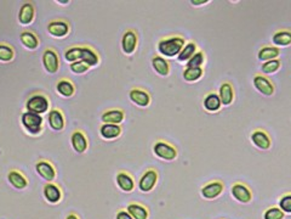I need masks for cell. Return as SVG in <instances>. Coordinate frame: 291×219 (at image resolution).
<instances>
[{"mask_svg":"<svg viewBox=\"0 0 291 219\" xmlns=\"http://www.w3.org/2000/svg\"><path fill=\"white\" fill-rule=\"evenodd\" d=\"M186 45L185 38L181 36H172L168 38H163L158 43V51L161 56L165 57H173L178 56L183 46Z\"/></svg>","mask_w":291,"mask_h":219,"instance_id":"1","label":"cell"},{"mask_svg":"<svg viewBox=\"0 0 291 219\" xmlns=\"http://www.w3.org/2000/svg\"><path fill=\"white\" fill-rule=\"evenodd\" d=\"M22 126L32 135H36L43 129V117L33 112H24L21 117Z\"/></svg>","mask_w":291,"mask_h":219,"instance_id":"2","label":"cell"},{"mask_svg":"<svg viewBox=\"0 0 291 219\" xmlns=\"http://www.w3.org/2000/svg\"><path fill=\"white\" fill-rule=\"evenodd\" d=\"M49 107H50V101H49L48 97L43 94L32 95L26 102L27 111L40 114V116L49 111Z\"/></svg>","mask_w":291,"mask_h":219,"instance_id":"3","label":"cell"},{"mask_svg":"<svg viewBox=\"0 0 291 219\" xmlns=\"http://www.w3.org/2000/svg\"><path fill=\"white\" fill-rule=\"evenodd\" d=\"M153 152L156 157H159L160 160L164 161H173L176 160L178 156L177 148L171 145V144L163 140H159L154 144Z\"/></svg>","mask_w":291,"mask_h":219,"instance_id":"4","label":"cell"},{"mask_svg":"<svg viewBox=\"0 0 291 219\" xmlns=\"http://www.w3.org/2000/svg\"><path fill=\"white\" fill-rule=\"evenodd\" d=\"M253 84L258 92L265 96H272L275 91V87L272 80L261 73H256L253 78Z\"/></svg>","mask_w":291,"mask_h":219,"instance_id":"5","label":"cell"},{"mask_svg":"<svg viewBox=\"0 0 291 219\" xmlns=\"http://www.w3.org/2000/svg\"><path fill=\"white\" fill-rule=\"evenodd\" d=\"M231 194L240 203H249L253 200V191L246 184L236 182L231 187Z\"/></svg>","mask_w":291,"mask_h":219,"instance_id":"6","label":"cell"},{"mask_svg":"<svg viewBox=\"0 0 291 219\" xmlns=\"http://www.w3.org/2000/svg\"><path fill=\"white\" fill-rule=\"evenodd\" d=\"M224 184L222 180H212L203 185L200 189V194L206 200H215L223 192Z\"/></svg>","mask_w":291,"mask_h":219,"instance_id":"7","label":"cell"},{"mask_svg":"<svg viewBox=\"0 0 291 219\" xmlns=\"http://www.w3.org/2000/svg\"><path fill=\"white\" fill-rule=\"evenodd\" d=\"M250 139L254 145L257 148H260V150L267 151L272 147V139H271L270 134L266 130H263V129L257 128L253 130Z\"/></svg>","mask_w":291,"mask_h":219,"instance_id":"8","label":"cell"},{"mask_svg":"<svg viewBox=\"0 0 291 219\" xmlns=\"http://www.w3.org/2000/svg\"><path fill=\"white\" fill-rule=\"evenodd\" d=\"M158 182V172L155 169H148L143 173L138 182V189L142 192H151Z\"/></svg>","mask_w":291,"mask_h":219,"instance_id":"9","label":"cell"},{"mask_svg":"<svg viewBox=\"0 0 291 219\" xmlns=\"http://www.w3.org/2000/svg\"><path fill=\"white\" fill-rule=\"evenodd\" d=\"M43 66L45 68L46 72L56 73L60 67V60H58V55L55 50L52 49H46L43 54Z\"/></svg>","mask_w":291,"mask_h":219,"instance_id":"10","label":"cell"},{"mask_svg":"<svg viewBox=\"0 0 291 219\" xmlns=\"http://www.w3.org/2000/svg\"><path fill=\"white\" fill-rule=\"evenodd\" d=\"M137 34H136L133 29H128V31L124 33L123 38H121V49H123L124 54L131 55V54L135 53L136 48H137Z\"/></svg>","mask_w":291,"mask_h":219,"instance_id":"11","label":"cell"},{"mask_svg":"<svg viewBox=\"0 0 291 219\" xmlns=\"http://www.w3.org/2000/svg\"><path fill=\"white\" fill-rule=\"evenodd\" d=\"M129 97H130L131 102L140 107H147L151 104V95L148 91L141 89V88H134L129 92Z\"/></svg>","mask_w":291,"mask_h":219,"instance_id":"12","label":"cell"},{"mask_svg":"<svg viewBox=\"0 0 291 219\" xmlns=\"http://www.w3.org/2000/svg\"><path fill=\"white\" fill-rule=\"evenodd\" d=\"M36 173L40 175L43 179H45L46 182H51L56 177V170L53 168V165L51 164L48 161H39L35 165Z\"/></svg>","mask_w":291,"mask_h":219,"instance_id":"13","label":"cell"},{"mask_svg":"<svg viewBox=\"0 0 291 219\" xmlns=\"http://www.w3.org/2000/svg\"><path fill=\"white\" fill-rule=\"evenodd\" d=\"M70 144L73 146V150L77 153H84L87 150V139L85 134L80 130L73 131L72 136H70Z\"/></svg>","mask_w":291,"mask_h":219,"instance_id":"14","label":"cell"},{"mask_svg":"<svg viewBox=\"0 0 291 219\" xmlns=\"http://www.w3.org/2000/svg\"><path fill=\"white\" fill-rule=\"evenodd\" d=\"M125 119V113L120 109H112L104 112L101 116V121L104 124H120Z\"/></svg>","mask_w":291,"mask_h":219,"instance_id":"15","label":"cell"},{"mask_svg":"<svg viewBox=\"0 0 291 219\" xmlns=\"http://www.w3.org/2000/svg\"><path fill=\"white\" fill-rule=\"evenodd\" d=\"M219 96L223 106H229L234 101V88L231 82H223L220 85Z\"/></svg>","mask_w":291,"mask_h":219,"instance_id":"16","label":"cell"},{"mask_svg":"<svg viewBox=\"0 0 291 219\" xmlns=\"http://www.w3.org/2000/svg\"><path fill=\"white\" fill-rule=\"evenodd\" d=\"M203 106L207 112H211V113L219 112L222 107L219 94H216L215 91L207 92L204 97V101H203Z\"/></svg>","mask_w":291,"mask_h":219,"instance_id":"17","label":"cell"},{"mask_svg":"<svg viewBox=\"0 0 291 219\" xmlns=\"http://www.w3.org/2000/svg\"><path fill=\"white\" fill-rule=\"evenodd\" d=\"M48 32L55 38H63L69 33V24L65 21H52L49 23Z\"/></svg>","mask_w":291,"mask_h":219,"instance_id":"18","label":"cell"},{"mask_svg":"<svg viewBox=\"0 0 291 219\" xmlns=\"http://www.w3.org/2000/svg\"><path fill=\"white\" fill-rule=\"evenodd\" d=\"M34 16H35V9H34L33 4L32 2H24L18 12L19 23L23 24V26L31 24L33 22Z\"/></svg>","mask_w":291,"mask_h":219,"instance_id":"19","label":"cell"},{"mask_svg":"<svg viewBox=\"0 0 291 219\" xmlns=\"http://www.w3.org/2000/svg\"><path fill=\"white\" fill-rule=\"evenodd\" d=\"M117 184L124 192H131L135 189V182L128 172H119L117 174Z\"/></svg>","mask_w":291,"mask_h":219,"instance_id":"20","label":"cell"},{"mask_svg":"<svg viewBox=\"0 0 291 219\" xmlns=\"http://www.w3.org/2000/svg\"><path fill=\"white\" fill-rule=\"evenodd\" d=\"M79 61H83L90 67H92V66H96L100 62V57L92 49L79 46Z\"/></svg>","mask_w":291,"mask_h":219,"instance_id":"21","label":"cell"},{"mask_svg":"<svg viewBox=\"0 0 291 219\" xmlns=\"http://www.w3.org/2000/svg\"><path fill=\"white\" fill-rule=\"evenodd\" d=\"M280 55V49L277 46H270V45H263L262 48L258 50L257 58L262 62H267V61L275 60L278 58V56Z\"/></svg>","mask_w":291,"mask_h":219,"instance_id":"22","label":"cell"},{"mask_svg":"<svg viewBox=\"0 0 291 219\" xmlns=\"http://www.w3.org/2000/svg\"><path fill=\"white\" fill-rule=\"evenodd\" d=\"M100 134L103 139L107 140H113L120 136L121 134V127L118 124H102L100 127Z\"/></svg>","mask_w":291,"mask_h":219,"instance_id":"23","label":"cell"},{"mask_svg":"<svg viewBox=\"0 0 291 219\" xmlns=\"http://www.w3.org/2000/svg\"><path fill=\"white\" fill-rule=\"evenodd\" d=\"M49 124L56 131H60L65 128V117L60 110L55 109L49 112Z\"/></svg>","mask_w":291,"mask_h":219,"instance_id":"24","label":"cell"},{"mask_svg":"<svg viewBox=\"0 0 291 219\" xmlns=\"http://www.w3.org/2000/svg\"><path fill=\"white\" fill-rule=\"evenodd\" d=\"M44 196H45L46 201H49L50 203H57L62 197V192H61V189L57 185L48 182L44 186Z\"/></svg>","mask_w":291,"mask_h":219,"instance_id":"25","label":"cell"},{"mask_svg":"<svg viewBox=\"0 0 291 219\" xmlns=\"http://www.w3.org/2000/svg\"><path fill=\"white\" fill-rule=\"evenodd\" d=\"M152 66L153 70L161 77H168L170 73V65L163 56H154L152 58Z\"/></svg>","mask_w":291,"mask_h":219,"instance_id":"26","label":"cell"},{"mask_svg":"<svg viewBox=\"0 0 291 219\" xmlns=\"http://www.w3.org/2000/svg\"><path fill=\"white\" fill-rule=\"evenodd\" d=\"M272 41L277 48L291 45V31H289V29H280V31H277L273 34Z\"/></svg>","mask_w":291,"mask_h":219,"instance_id":"27","label":"cell"},{"mask_svg":"<svg viewBox=\"0 0 291 219\" xmlns=\"http://www.w3.org/2000/svg\"><path fill=\"white\" fill-rule=\"evenodd\" d=\"M126 211L129 212V214H130L134 219H148L149 217L148 209H147L145 206H142V204L136 203V202L128 204Z\"/></svg>","mask_w":291,"mask_h":219,"instance_id":"28","label":"cell"},{"mask_svg":"<svg viewBox=\"0 0 291 219\" xmlns=\"http://www.w3.org/2000/svg\"><path fill=\"white\" fill-rule=\"evenodd\" d=\"M198 51V45L195 41H188V43H186V45L183 46V49L181 50V53L178 54L177 56V60L180 61V62H187L188 60H190V58L194 56V54Z\"/></svg>","mask_w":291,"mask_h":219,"instance_id":"29","label":"cell"},{"mask_svg":"<svg viewBox=\"0 0 291 219\" xmlns=\"http://www.w3.org/2000/svg\"><path fill=\"white\" fill-rule=\"evenodd\" d=\"M7 179H9L10 184H11L15 189L22 190L28 185V182H27V179L24 178V175L22 174L21 172H18V170H11V172L9 173V175H7Z\"/></svg>","mask_w":291,"mask_h":219,"instance_id":"30","label":"cell"},{"mask_svg":"<svg viewBox=\"0 0 291 219\" xmlns=\"http://www.w3.org/2000/svg\"><path fill=\"white\" fill-rule=\"evenodd\" d=\"M19 39H21V43L23 44L27 49H29V50H34V49L38 48L39 45L38 36H36L33 32H22L21 36H19Z\"/></svg>","mask_w":291,"mask_h":219,"instance_id":"31","label":"cell"},{"mask_svg":"<svg viewBox=\"0 0 291 219\" xmlns=\"http://www.w3.org/2000/svg\"><path fill=\"white\" fill-rule=\"evenodd\" d=\"M203 75H204V68L203 67H186V70L183 71V79L186 82H197Z\"/></svg>","mask_w":291,"mask_h":219,"instance_id":"32","label":"cell"},{"mask_svg":"<svg viewBox=\"0 0 291 219\" xmlns=\"http://www.w3.org/2000/svg\"><path fill=\"white\" fill-rule=\"evenodd\" d=\"M56 89H57V91L65 97L73 96L75 92L74 85H73V83L68 79H61L60 82L57 83V85H56Z\"/></svg>","mask_w":291,"mask_h":219,"instance_id":"33","label":"cell"},{"mask_svg":"<svg viewBox=\"0 0 291 219\" xmlns=\"http://www.w3.org/2000/svg\"><path fill=\"white\" fill-rule=\"evenodd\" d=\"M280 67H282V61L279 58H275V60L263 62L261 66V72L265 73V74H273L277 71H279Z\"/></svg>","mask_w":291,"mask_h":219,"instance_id":"34","label":"cell"},{"mask_svg":"<svg viewBox=\"0 0 291 219\" xmlns=\"http://www.w3.org/2000/svg\"><path fill=\"white\" fill-rule=\"evenodd\" d=\"M205 60H206V57H205V53L202 50H198L197 53L194 54V56H193L190 60H188L187 62H186V67L189 68V67H203V65L205 63Z\"/></svg>","mask_w":291,"mask_h":219,"instance_id":"35","label":"cell"},{"mask_svg":"<svg viewBox=\"0 0 291 219\" xmlns=\"http://www.w3.org/2000/svg\"><path fill=\"white\" fill-rule=\"evenodd\" d=\"M285 213L278 206H271L263 213V219H284Z\"/></svg>","mask_w":291,"mask_h":219,"instance_id":"36","label":"cell"},{"mask_svg":"<svg viewBox=\"0 0 291 219\" xmlns=\"http://www.w3.org/2000/svg\"><path fill=\"white\" fill-rule=\"evenodd\" d=\"M14 49L6 44H0V61L1 62H10L14 58Z\"/></svg>","mask_w":291,"mask_h":219,"instance_id":"37","label":"cell"},{"mask_svg":"<svg viewBox=\"0 0 291 219\" xmlns=\"http://www.w3.org/2000/svg\"><path fill=\"white\" fill-rule=\"evenodd\" d=\"M278 203H279L278 207H279L285 214H291V192H287V194H284L283 196H280Z\"/></svg>","mask_w":291,"mask_h":219,"instance_id":"38","label":"cell"},{"mask_svg":"<svg viewBox=\"0 0 291 219\" xmlns=\"http://www.w3.org/2000/svg\"><path fill=\"white\" fill-rule=\"evenodd\" d=\"M90 70V66L86 65L83 61H77V62L70 63V71L75 74H83V73L87 72Z\"/></svg>","mask_w":291,"mask_h":219,"instance_id":"39","label":"cell"},{"mask_svg":"<svg viewBox=\"0 0 291 219\" xmlns=\"http://www.w3.org/2000/svg\"><path fill=\"white\" fill-rule=\"evenodd\" d=\"M116 219H134L133 217L129 214L128 211H124V209H120V211L117 212Z\"/></svg>","mask_w":291,"mask_h":219,"instance_id":"40","label":"cell"},{"mask_svg":"<svg viewBox=\"0 0 291 219\" xmlns=\"http://www.w3.org/2000/svg\"><path fill=\"white\" fill-rule=\"evenodd\" d=\"M209 0H192L190 4H192L193 6H198V5H206L209 4Z\"/></svg>","mask_w":291,"mask_h":219,"instance_id":"41","label":"cell"},{"mask_svg":"<svg viewBox=\"0 0 291 219\" xmlns=\"http://www.w3.org/2000/svg\"><path fill=\"white\" fill-rule=\"evenodd\" d=\"M66 219H79V218H78V217L75 216V214H69V216H68Z\"/></svg>","mask_w":291,"mask_h":219,"instance_id":"42","label":"cell"}]
</instances>
